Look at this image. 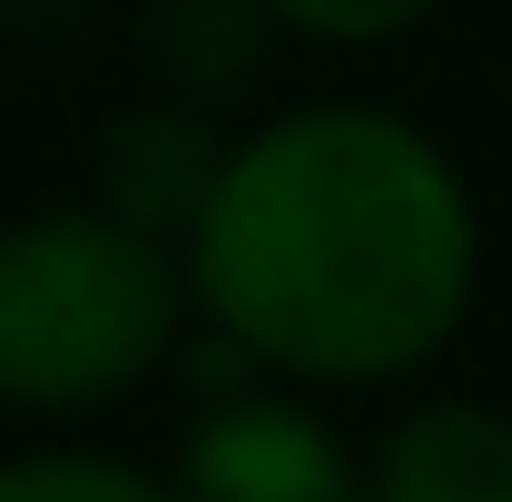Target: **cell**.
Listing matches in <instances>:
<instances>
[{
    "label": "cell",
    "mask_w": 512,
    "mask_h": 502,
    "mask_svg": "<svg viewBox=\"0 0 512 502\" xmlns=\"http://www.w3.org/2000/svg\"><path fill=\"white\" fill-rule=\"evenodd\" d=\"M178 276L237 365L306 394H375L473 325L483 207L424 119L296 99L207 158L178 217Z\"/></svg>",
    "instance_id": "obj_1"
},
{
    "label": "cell",
    "mask_w": 512,
    "mask_h": 502,
    "mask_svg": "<svg viewBox=\"0 0 512 502\" xmlns=\"http://www.w3.org/2000/svg\"><path fill=\"white\" fill-rule=\"evenodd\" d=\"M188 276L158 227L119 207H50L0 227V404L89 414L168 365Z\"/></svg>",
    "instance_id": "obj_2"
},
{
    "label": "cell",
    "mask_w": 512,
    "mask_h": 502,
    "mask_svg": "<svg viewBox=\"0 0 512 502\" xmlns=\"http://www.w3.org/2000/svg\"><path fill=\"white\" fill-rule=\"evenodd\" d=\"M168 483L178 502H365V453L306 384L256 375L188 424Z\"/></svg>",
    "instance_id": "obj_3"
},
{
    "label": "cell",
    "mask_w": 512,
    "mask_h": 502,
    "mask_svg": "<svg viewBox=\"0 0 512 502\" xmlns=\"http://www.w3.org/2000/svg\"><path fill=\"white\" fill-rule=\"evenodd\" d=\"M365 502H512V414L434 394L365 453Z\"/></svg>",
    "instance_id": "obj_4"
},
{
    "label": "cell",
    "mask_w": 512,
    "mask_h": 502,
    "mask_svg": "<svg viewBox=\"0 0 512 502\" xmlns=\"http://www.w3.org/2000/svg\"><path fill=\"white\" fill-rule=\"evenodd\" d=\"M0 502H178L168 473H138L119 453H10Z\"/></svg>",
    "instance_id": "obj_5"
},
{
    "label": "cell",
    "mask_w": 512,
    "mask_h": 502,
    "mask_svg": "<svg viewBox=\"0 0 512 502\" xmlns=\"http://www.w3.org/2000/svg\"><path fill=\"white\" fill-rule=\"evenodd\" d=\"M276 30H296V40H325V50H375V40H404V30H424L444 0H256Z\"/></svg>",
    "instance_id": "obj_6"
}]
</instances>
